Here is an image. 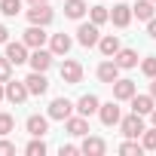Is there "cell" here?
Masks as SVG:
<instances>
[{
	"instance_id": "26",
	"label": "cell",
	"mask_w": 156,
	"mask_h": 156,
	"mask_svg": "<svg viewBox=\"0 0 156 156\" xmlns=\"http://www.w3.org/2000/svg\"><path fill=\"white\" fill-rule=\"evenodd\" d=\"M25 153H28V156H43V153H46V144H43V138H34V141L25 147Z\"/></svg>"
},
{
	"instance_id": "37",
	"label": "cell",
	"mask_w": 156,
	"mask_h": 156,
	"mask_svg": "<svg viewBox=\"0 0 156 156\" xmlns=\"http://www.w3.org/2000/svg\"><path fill=\"white\" fill-rule=\"evenodd\" d=\"M150 95L156 98V76H153V83H150Z\"/></svg>"
},
{
	"instance_id": "24",
	"label": "cell",
	"mask_w": 156,
	"mask_h": 156,
	"mask_svg": "<svg viewBox=\"0 0 156 156\" xmlns=\"http://www.w3.org/2000/svg\"><path fill=\"white\" fill-rule=\"evenodd\" d=\"M132 12H135L141 22H150V19H153V0H138V3L132 6Z\"/></svg>"
},
{
	"instance_id": "2",
	"label": "cell",
	"mask_w": 156,
	"mask_h": 156,
	"mask_svg": "<svg viewBox=\"0 0 156 156\" xmlns=\"http://www.w3.org/2000/svg\"><path fill=\"white\" fill-rule=\"evenodd\" d=\"M119 129H122V135H126V138H138V135H144V129H147V126H144V116L132 110V116L119 119Z\"/></svg>"
},
{
	"instance_id": "29",
	"label": "cell",
	"mask_w": 156,
	"mask_h": 156,
	"mask_svg": "<svg viewBox=\"0 0 156 156\" xmlns=\"http://www.w3.org/2000/svg\"><path fill=\"white\" fill-rule=\"evenodd\" d=\"M141 70H144V76L153 80V76H156V55H147V58L141 61Z\"/></svg>"
},
{
	"instance_id": "11",
	"label": "cell",
	"mask_w": 156,
	"mask_h": 156,
	"mask_svg": "<svg viewBox=\"0 0 156 156\" xmlns=\"http://www.w3.org/2000/svg\"><path fill=\"white\" fill-rule=\"evenodd\" d=\"M52 58H55V55H52V49H49V52H46V49H34V55H31L28 61H31V67H34V70H43V73H46V70L52 67Z\"/></svg>"
},
{
	"instance_id": "19",
	"label": "cell",
	"mask_w": 156,
	"mask_h": 156,
	"mask_svg": "<svg viewBox=\"0 0 156 156\" xmlns=\"http://www.w3.org/2000/svg\"><path fill=\"white\" fill-rule=\"evenodd\" d=\"M98 107H101V101H98L95 95H83L80 101H76V113H83V116H92V113H98Z\"/></svg>"
},
{
	"instance_id": "33",
	"label": "cell",
	"mask_w": 156,
	"mask_h": 156,
	"mask_svg": "<svg viewBox=\"0 0 156 156\" xmlns=\"http://www.w3.org/2000/svg\"><path fill=\"white\" fill-rule=\"evenodd\" d=\"M6 153H16V144L12 141H0V156H6Z\"/></svg>"
},
{
	"instance_id": "6",
	"label": "cell",
	"mask_w": 156,
	"mask_h": 156,
	"mask_svg": "<svg viewBox=\"0 0 156 156\" xmlns=\"http://www.w3.org/2000/svg\"><path fill=\"white\" fill-rule=\"evenodd\" d=\"M25 86H28V92H31V95H46L49 80H46V73H43V70H34L28 80H25Z\"/></svg>"
},
{
	"instance_id": "14",
	"label": "cell",
	"mask_w": 156,
	"mask_h": 156,
	"mask_svg": "<svg viewBox=\"0 0 156 156\" xmlns=\"http://www.w3.org/2000/svg\"><path fill=\"white\" fill-rule=\"evenodd\" d=\"M98 116H101L104 126H119V119H122V113H119V107H116L113 101L101 104V107H98Z\"/></svg>"
},
{
	"instance_id": "35",
	"label": "cell",
	"mask_w": 156,
	"mask_h": 156,
	"mask_svg": "<svg viewBox=\"0 0 156 156\" xmlns=\"http://www.w3.org/2000/svg\"><path fill=\"white\" fill-rule=\"evenodd\" d=\"M147 34L156 40V19H150V22H147Z\"/></svg>"
},
{
	"instance_id": "3",
	"label": "cell",
	"mask_w": 156,
	"mask_h": 156,
	"mask_svg": "<svg viewBox=\"0 0 156 156\" xmlns=\"http://www.w3.org/2000/svg\"><path fill=\"white\" fill-rule=\"evenodd\" d=\"M73 110H76L73 101H67V98H55V101L49 104V119H67V116H73Z\"/></svg>"
},
{
	"instance_id": "22",
	"label": "cell",
	"mask_w": 156,
	"mask_h": 156,
	"mask_svg": "<svg viewBox=\"0 0 156 156\" xmlns=\"http://www.w3.org/2000/svg\"><path fill=\"white\" fill-rule=\"evenodd\" d=\"M64 16L67 19H83L86 16V0H67L64 3Z\"/></svg>"
},
{
	"instance_id": "25",
	"label": "cell",
	"mask_w": 156,
	"mask_h": 156,
	"mask_svg": "<svg viewBox=\"0 0 156 156\" xmlns=\"http://www.w3.org/2000/svg\"><path fill=\"white\" fill-rule=\"evenodd\" d=\"M0 12H3V16H19L22 12V0H0Z\"/></svg>"
},
{
	"instance_id": "17",
	"label": "cell",
	"mask_w": 156,
	"mask_h": 156,
	"mask_svg": "<svg viewBox=\"0 0 156 156\" xmlns=\"http://www.w3.org/2000/svg\"><path fill=\"white\" fill-rule=\"evenodd\" d=\"M113 98L116 101H132L135 98V83L132 80H116L113 83Z\"/></svg>"
},
{
	"instance_id": "28",
	"label": "cell",
	"mask_w": 156,
	"mask_h": 156,
	"mask_svg": "<svg viewBox=\"0 0 156 156\" xmlns=\"http://www.w3.org/2000/svg\"><path fill=\"white\" fill-rule=\"evenodd\" d=\"M9 73H12V61L6 55H0V83H9Z\"/></svg>"
},
{
	"instance_id": "8",
	"label": "cell",
	"mask_w": 156,
	"mask_h": 156,
	"mask_svg": "<svg viewBox=\"0 0 156 156\" xmlns=\"http://www.w3.org/2000/svg\"><path fill=\"white\" fill-rule=\"evenodd\" d=\"M98 80L107 83V86H113V83L119 80V64H116V61H101V64H98Z\"/></svg>"
},
{
	"instance_id": "34",
	"label": "cell",
	"mask_w": 156,
	"mask_h": 156,
	"mask_svg": "<svg viewBox=\"0 0 156 156\" xmlns=\"http://www.w3.org/2000/svg\"><path fill=\"white\" fill-rule=\"evenodd\" d=\"M76 150H80V147H70V144H67V147H64V144H61V156H73V153H76Z\"/></svg>"
},
{
	"instance_id": "13",
	"label": "cell",
	"mask_w": 156,
	"mask_h": 156,
	"mask_svg": "<svg viewBox=\"0 0 156 156\" xmlns=\"http://www.w3.org/2000/svg\"><path fill=\"white\" fill-rule=\"evenodd\" d=\"M153 107H156V98H153V95H138V92H135V98H132V110H135V113L150 116Z\"/></svg>"
},
{
	"instance_id": "20",
	"label": "cell",
	"mask_w": 156,
	"mask_h": 156,
	"mask_svg": "<svg viewBox=\"0 0 156 156\" xmlns=\"http://www.w3.org/2000/svg\"><path fill=\"white\" fill-rule=\"evenodd\" d=\"M49 49H52V55H67V52H70V37H67V34H52Z\"/></svg>"
},
{
	"instance_id": "1",
	"label": "cell",
	"mask_w": 156,
	"mask_h": 156,
	"mask_svg": "<svg viewBox=\"0 0 156 156\" xmlns=\"http://www.w3.org/2000/svg\"><path fill=\"white\" fill-rule=\"evenodd\" d=\"M52 19H55V12H52L49 3H34V6L28 9V22H31V25H43V28H46Z\"/></svg>"
},
{
	"instance_id": "21",
	"label": "cell",
	"mask_w": 156,
	"mask_h": 156,
	"mask_svg": "<svg viewBox=\"0 0 156 156\" xmlns=\"http://www.w3.org/2000/svg\"><path fill=\"white\" fill-rule=\"evenodd\" d=\"M98 49L110 58V55H116L122 46H119V37H116V34H107V37H101V40H98Z\"/></svg>"
},
{
	"instance_id": "23",
	"label": "cell",
	"mask_w": 156,
	"mask_h": 156,
	"mask_svg": "<svg viewBox=\"0 0 156 156\" xmlns=\"http://www.w3.org/2000/svg\"><path fill=\"white\" fill-rule=\"evenodd\" d=\"M113 61H116L119 67H135V64H138V52H135V49H119V52L113 55Z\"/></svg>"
},
{
	"instance_id": "36",
	"label": "cell",
	"mask_w": 156,
	"mask_h": 156,
	"mask_svg": "<svg viewBox=\"0 0 156 156\" xmlns=\"http://www.w3.org/2000/svg\"><path fill=\"white\" fill-rule=\"evenodd\" d=\"M0 43H9V31H6V25H0Z\"/></svg>"
},
{
	"instance_id": "27",
	"label": "cell",
	"mask_w": 156,
	"mask_h": 156,
	"mask_svg": "<svg viewBox=\"0 0 156 156\" xmlns=\"http://www.w3.org/2000/svg\"><path fill=\"white\" fill-rule=\"evenodd\" d=\"M141 144H144V150H156V126H153V129H144Z\"/></svg>"
},
{
	"instance_id": "12",
	"label": "cell",
	"mask_w": 156,
	"mask_h": 156,
	"mask_svg": "<svg viewBox=\"0 0 156 156\" xmlns=\"http://www.w3.org/2000/svg\"><path fill=\"white\" fill-rule=\"evenodd\" d=\"M28 95H31V92H28L25 80H22V83H12V80L6 83V101H12V104H22V101H28Z\"/></svg>"
},
{
	"instance_id": "32",
	"label": "cell",
	"mask_w": 156,
	"mask_h": 156,
	"mask_svg": "<svg viewBox=\"0 0 156 156\" xmlns=\"http://www.w3.org/2000/svg\"><path fill=\"white\" fill-rule=\"evenodd\" d=\"M107 19H110V12H107L104 6H92V22H95V25H104Z\"/></svg>"
},
{
	"instance_id": "9",
	"label": "cell",
	"mask_w": 156,
	"mask_h": 156,
	"mask_svg": "<svg viewBox=\"0 0 156 156\" xmlns=\"http://www.w3.org/2000/svg\"><path fill=\"white\" fill-rule=\"evenodd\" d=\"M25 43H28V49H43V43H46L43 25H31V28L25 31Z\"/></svg>"
},
{
	"instance_id": "18",
	"label": "cell",
	"mask_w": 156,
	"mask_h": 156,
	"mask_svg": "<svg viewBox=\"0 0 156 156\" xmlns=\"http://www.w3.org/2000/svg\"><path fill=\"white\" fill-rule=\"evenodd\" d=\"M104 150H107V144H104L101 138H89V135H86V141L80 144V153H86V156H101Z\"/></svg>"
},
{
	"instance_id": "4",
	"label": "cell",
	"mask_w": 156,
	"mask_h": 156,
	"mask_svg": "<svg viewBox=\"0 0 156 156\" xmlns=\"http://www.w3.org/2000/svg\"><path fill=\"white\" fill-rule=\"evenodd\" d=\"M61 80H64L67 86H76V83L83 80V64H80V61H70V58H67V61L61 64Z\"/></svg>"
},
{
	"instance_id": "40",
	"label": "cell",
	"mask_w": 156,
	"mask_h": 156,
	"mask_svg": "<svg viewBox=\"0 0 156 156\" xmlns=\"http://www.w3.org/2000/svg\"><path fill=\"white\" fill-rule=\"evenodd\" d=\"M150 119H153V126H156V107H153V113H150Z\"/></svg>"
},
{
	"instance_id": "7",
	"label": "cell",
	"mask_w": 156,
	"mask_h": 156,
	"mask_svg": "<svg viewBox=\"0 0 156 156\" xmlns=\"http://www.w3.org/2000/svg\"><path fill=\"white\" fill-rule=\"evenodd\" d=\"M28 135L31 138H43L46 132H49V116H40V113H34V116H28Z\"/></svg>"
},
{
	"instance_id": "31",
	"label": "cell",
	"mask_w": 156,
	"mask_h": 156,
	"mask_svg": "<svg viewBox=\"0 0 156 156\" xmlns=\"http://www.w3.org/2000/svg\"><path fill=\"white\" fill-rule=\"evenodd\" d=\"M12 129H16V119L9 113H0V135H9Z\"/></svg>"
},
{
	"instance_id": "15",
	"label": "cell",
	"mask_w": 156,
	"mask_h": 156,
	"mask_svg": "<svg viewBox=\"0 0 156 156\" xmlns=\"http://www.w3.org/2000/svg\"><path fill=\"white\" fill-rule=\"evenodd\" d=\"M76 40H80L83 46H95V43L101 40V37H98V25H95V22H92V25H89V22L80 25V31H76Z\"/></svg>"
},
{
	"instance_id": "30",
	"label": "cell",
	"mask_w": 156,
	"mask_h": 156,
	"mask_svg": "<svg viewBox=\"0 0 156 156\" xmlns=\"http://www.w3.org/2000/svg\"><path fill=\"white\" fill-rule=\"evenodd\" d=\"M144 150V144H138V141H126V144H119V153H126V156H135V153H141Z\"/></svg>"
},
{
	"instance_id": "10",
	"label": "cell",
	"mask_w": 156,
	"mask_h": 156,
	"mask_svg": "<svg viewBox=\"0 0 156 156\" xmlns=\"http://www.w3.org/2000/svg\"><path fill=\"white\" fill-rule=\"evenodd\" d=\"M6 58L12 61V64H25L31 55H28V43L22 40V43H6Z\"/></svg>"
},
{
	"instance_id": "16",
	"label": "cell",
	"mask_w": 156,
	"mask_h": 156,
	"mask_svg": "<svg viewBox=\"0 0 156 156\" xmlns=\"http://www.w3.org/2000/svg\"><path fill=\"white\" fill-rule=\"evenodd\" d=\"M132 16H135V12H132V6H126V3H116V6H113V12H110V22H113L116 28H126V25L132 22Z\"/></svg>"
},
{
	"instance_id": "38",
	"label": "cell",
	"mask_w": 156,
	"mask_h": 156,
	"mask_svg": "<svg viewBox=\"0 0 156 156\" xmlns=\"http://www.w3.org/2000/svg\"><path fill=\"white\" fill-rule=\"evenodd\" d=\"M0 98H6V86L3 83H0Z\"/></svg>"
},
{
	"instance_id": "5",
	"label": "cell",
	"mask_w": 156,
	"mask_h": 156,
	"mask_svg": "<svg viewBox=\"0 0 156 156\" xmlns=\"http://www.w3.org/2000/svg\"><path fill=\"white\" fill-rule=\"evenodd\" d=\"M64 126H67V135H73V138H83V135H89V116H67L64 119Z\"/></svg>"
},
{
	"instance_id": "41",
	"label": "cell",
	"mask_w": 156,
	"mask_h": 156,
	"mask_svg": "<svg viewBox=\"0 0 156 156\" xmlns=\"http://www.w3.org/2000/svg\"><path fill=\"white\" fill-rule=\"evenodd\" d=\"M153 3H156V0H153Z\"/></svg>"
},
{
	"instance_id": "39",
	"label": "cell",
	"mask_w": 156,
	"mask_h": 156,
	"mask_svg": "<svg viewBox=\"0 0 156 156\" xmlns=\"http://www.w3.org/2000/svg\"><path fill=\"white\" fill-rule=\"evenodd\" d=\"M28 3H31V6H34V3H49V0H28Z\"/></svg>"
}]
</instances>
